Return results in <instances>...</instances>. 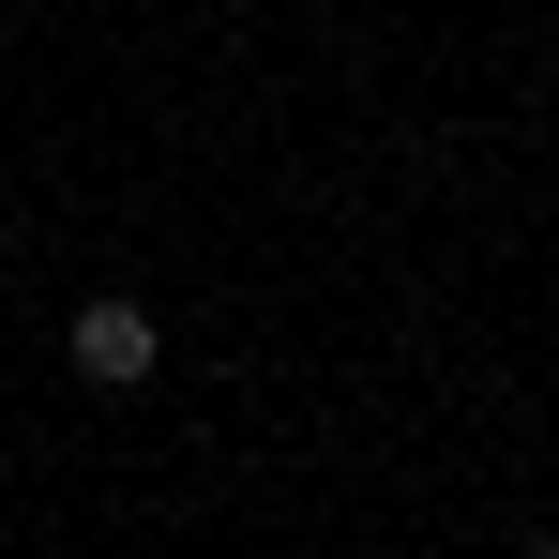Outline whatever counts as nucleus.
<instances>
[{
	"instance_id": "obj_1",
	"label": "nucleus",
	"mask_w": 559,
	"mask_h": 559,
	"mask_svg": "<svg viewBox=\"0 0 559 559\" xmlns=\"http://www.w3.org/2000/svg\"><path fill=\"white\" fill-rule=\"evenodd\" d=\"M152 364H167L152 302H121V287H106V302H76V378H106V393H121V378H152Z\"/></svg>"
}]
</instances>
